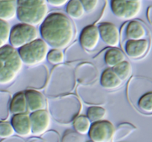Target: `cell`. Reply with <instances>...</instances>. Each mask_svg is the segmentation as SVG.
<instances>
[{
  "label": "cell",
  "mask_w": 152,
  "mask_h": 142,
  "mask_svg": "<svg viewBox=\"0 0 152 142\" xmlns=\"http://www.w3.org/2000/svg\"><path fill=\"white\" fill-rule=\"evenodd\" d=\"M40 33L48 45L62 50L72 42L75 29L72 21L67 15L53 12L48 15L42 22Z\"/></svg>",
  "instance_id": "1"
},
{
  "label": "cell",
  "mask_w": 152,
  "mask_h": 142,
  "mask_svg": "<svg viewBox=\"0 0 152 142\" xmlns=\"http://www.w3.org/2000/svg\"><path fill=\"white\" fill-rule=\"evenodd\" d=\"M22 61L18 50L10 44L0 47V84L13 82L22 69Z\"/></svg>",
  "instance_id": "2"
},
{
  "label": "cell",
  "mask_w": 152,
  "mask_h": 142,
  "mask_svg": "<svg viewBox=\"0 0 152 142\" xmlns=\"http://www.w3.org/2000/svg\"><path fill=\"white\" fill-rule=\"evenodd\" d=\"M16 16L21 22L37 26L48 16L46 0H16Z\"/></svg>",
  "instance_id": "3"
},
{
  "label": "cell",
  "mask_w": 152,
  "mask_h": 142,
  "mask_svg": "<svg viewBox=\"0 0 152 142\" xmlns=\"http://www.w3.org/2000/svg\"><path fill=\"white\" fill-rule=\"evenodd\" d=\"M133 84L132 94L136 107L142 114L152 115V80L137 78Z\"/></svg>",
  "instance_id": "4"
},
{
  "label": "cell",
  "mask_w": 152,
  "mask_h": 142,
  "mask_svg": "<svg viewBox=\"0 0 152 142\" xmlns=\"http://www.w3.org/2000/svg\"><path fill=\"white\" fill-rule=\"evenodd\" d=\"M22 63L32 67L42 63L47 59L48 45L41 38H37L18 50Z\"/></svg>",
  "instance_id": "5"
},
{
  "label": "cell",
  "mask_w": 152,
  "mask_h": 142,
  "mask_svg": "<svg viewBox=\"0 0 152 142\" xmlns=\"http://www.w3.org/2000/svg\"><path fill=\"white\" fill-rule=\"evenodd\" d=\"M38 31L34 25L26 23H19L10 29L9 41L10 45L16 49L37 39Z\"/></svg>",
  "instance_id": "6"
},
{
  "label": "cell",
  "mask_w": 152,
  "mask_h": 142,
  "mask_svg": "<svg viewBox=\"0 0 152 142\" xmlns=\"http://www.w3.org/2000/svg\"><path fill=\"white\" fill-rule=\"evenodd\" d=\"M142 7V0H111V8L116 17L132 20L137 17Z\"/></svg>",
  "instance_id": "7"
},
{
  "label": "cell",
  "mask_w": 152,
  "mask_h": 142,
  "mask_svg": "<svg viewBox=\"0 0 152 142\" xmlns=\"http://www.w3.org/2000/svg\"><path fill=\"white\" fill-rule=\"evenodd\" d=\"M115 133L114 124L106 120L93 122L88 135L93 142H113Z\"/></svg>",
  "instance_id": "8"
},
{
  "label": "cell",
  "mask_w": 152,
  "mask_h": 142,
  "mask_svg": "<svg viewBox=\"0 0 152 142\" xmlns=\"http://www.w3.org/2000/svg\"><path fill=\"white\" fill-rule=\"evenodd\" d=\"M31 122L32 135L34 136H40L45 134L48 130L50 126V114L46 109H41L32 112L30 115Z\"/></svg>",
  "instance_id": "9"
},
{
  "label": "cell",
  "mask_w": 152,
  "mask_h": 142,
  "mask_svg": "<svg viewBox=\"0 0 152 142\" xmlns=\"http://www.w3.org/2000/svg\"><path fill=\"white\" fill-rule=\"evenodd\" d=\"M151 47L150 38L140 40H128L125 45L126 54L131 59H141L148 54Z\"/></svg>",
  "instance_id": "10"
},
{
  "label": "cell",
  "mask_w": 152,
  "mask_h": 142,
  "mask_svg": "<svg viewBox=\"0 0 152 142\" xmlns=\"http://www.w3.org/2000/svg\"><path fill=\"white\" fill-rule=\"evenodd\" d=\"M99 37L100 36L98 27L94 25H88L80 33V44L85 50L91 51L96 48L99 43Z\"/></svg>",
  "instance_id": "11"
},
{
  "label": "cell",
  "mask_w": 152,
  "mask_h": 142,
  "mask_svg": "<svg viewBox=\"0 0 152 142\" xmlns=\"http://www.w3.org/2000/svg\"><path fill=\"white\" fill-rule=\"evenodd\" d=\"M99 36L108 46L115 47L120 43V32L115 25L111 22H102L98 27Z\"/></svg>",
  "instance_id": "12"
},
{
  "label": "cell",
  "mask_w": 152,
  "mask_h": 142,
  "mask_svg": "<svg viewBox=\"0 0 152 142\" xmlns=\"http://www.w3.org/2000/svg\"><path fill=\"white\" fill-rule=\"evenodd\" d=\"M10 124L15 133L20 137L27 138L32 135L31 118L27 112L13 115Z\"/></svg>",
  "instance_id": "13"
},
{
  "label": "cell",
  "mask_w": 152,
  "mask_h": 142,
  "mask_svg": "<svg viewBox=\"0 0 152 142\" xmlns=\"http://www.w3.org/2000/svg\"><path fill=\"white\" fill-rule=\"evenodd\" d=\"M128 40H140L149 38V32L145 25L139 20H132L126 28Z\"/></svg>",
  "instance_id": "14"
},
{
  "label": "cell",
  "mask_w": 152,
  "mask_h": 142,
  "mask_svg": "<svg viewBox=\"0 0 152 142\" xmlns=\"http://www.w3.org/2000/svg\"><path fill=\"white\" fill-rule=\"evenodd\" d=\"M25 94L28 105V110L32 112L41 109H45V99L40 92L35 90H28L25 92Z\"/></svg>",
  "instance_id": "15"
},
{
  "label": "cell",
  "mask_w": 152,
  "mask_h": 142,
  "mask_svg": "<svg viewBox=\"0 0 152 142\" xmlns=\"http://www.w3.org/2000/svg\"><path fill=\"white\" fill-rule=\"evenodd\" d=\"M101 85L106 90H115L118 88L123 83L114 70L111 67L103 71L101 75Z\"/></svg>",
  "instance_id": "16"
},
{
  "label": "cell",
  "mask_w": 152,
  "mask_h": 142,
  "mask_svg": "<svg viewBox=\"0 0 152 142\" xmlns=\"http://www.w3.org/2000/svg\"><path fill=\"white\" fill-rule=\"evenodd\" d=\"M28 110L26 97L25 92H19L13 96L10 103V111L12 114L16 115L25 113Z\"/></svg>",
  "instance_id": "17"
},
{
  "label": "cell",
  "mask_w": 152,
  "mask_h": 142,
  "mask_svg": "<svg viewBox=\"0 0 152 142\" xmlns=\"http://www.w3.org/2000/svg\"><path fill=\"white\" fill-rule=\"evenodd\" d=\"M17 4L16 0L0 1V19L7 22L16 16Z\"/></svg>",
  "instance_id": "18"
},
{
  "label": "cell",
  "mask_w": 152,
  "mask_h": 142,
  "mask_svg": "<svg viewBox=\"0 0 152 142\" xmlns=\"http://www.w3.org/2000/svg\"><path fill=\"white\" fill-rule=\"evenodd\" d=\"M126 60V56L120 49L112 47L105 53V61L106 64L110 67H114L115 65Z\"/></svg>",
  "instance_id": "19"
},
{
  "label": "cell",
  "mask_w": 152,
  "mask_h": 142,
  "mask_svg": "<svg viewBox=\"0 0 152 142\" xmlns=\"http://www.w3.org/2000/svg\"><path fill=\"white\" fill-rule=\"evenodd\" d=\"M66 12L74 19H80L84 16L85 9L80 0H69L67 3Z\"/></svg>",
  "instance_id": "20"
},
{
  "label": "cell",
  "mask_w": 152,
  "mask_h": 142,
  "mask_svg": "<svg viewBox=\"0 0 152 142\" xmlns=\"http://www.w3.org/2000/svg\"><path fill=\"white\" fill-rule=\"evenodd\" d=\"M119 78L122 81H126L131 77L132 74V67L127 61H123L112 67Z\"/></svg>",
  "instance_id": "21"
},
{
  "label": "cell",
  "mask_w": 152,
  "mask_h": 142,
  "mask_svg": "<svg viewBox=\"0 0 152 142\" xmlns=\"http://www.w3.org/2000/svg\"><path fill=\"white\" fill-rule=\"evenodd\" d=\"M91 125V121L86 115H80L74 121V127L76 132L83 135L88 133Z\"/></svg>",
  "instance_id": "22"
},
{
  "label": "cell",
  "mask_w": 152,
  "mask_h": 142,
  "mask_svg": "<svg viewBox=\"0 0 152 142\" xmlns=\"http://www.w3.org/2000/svg\"><path fill=\"white\" fill-rule=\"evenodd\" d=\"M105 116L106 110L101 106H91L87 110V117L92 122L104 120Z\"/></svg>",
  "instance_id": "23"
},
{
  "label": "cell",
  "mask_w": 152,
  "mask_h": 142,
  "mask_svg": "<svg viewBox=\"0 0 152 142\" xmlns=\"http://www.w3.org/2000/svg\"><path fill=\"white\" fill-rule=\"evenodd\" d=\"M10 27L8 22L0 19V47H3L9 41Z\"/></svg>",
  "instance_id": "24"
},
{
  "label": "cell",
  "mask_w": 152,
  "mask_h": 142,
  "mask_svg": "<svg viewBox=\"0 0 152 142\" xmlns=\"http://www.w3.org/2000/svg\"><path fill=\"white\" fill-rule=\"evenodd\" d=\"M136 130L133 125L130 124H124L120 126L118 130H115V133H114V137L113 141H115L117 140H121L124 138L126 136L129 135L130 133H132L134 130Z\"/></svg>",
  "instance_id": "25"
},
{
  "label": "cell",
  "mask_w": 152,
  "mask_h": 142,
  "mask_svg": "<svg viewBox=\"0 0 152 142\" xmlns=\"http://www.w3.org/2000/svg\"><path fill=\"white\" fill-rule=\"evenodd\" d=\"M15 131L11 124L7 121H0V138L6 139L12 137Z\"/></svg>",
  "instance_id": "26"
},
{
  "label": "cell",
  "mask_w": 152,
  "mask_h": 142,
  "mask_svg": "<svg viewBox=\"0 0 152 142\" xmlns=\"http://www.w3.org/2000/svg\"><path fill=\"white\" fill-rule=\"evenodd\" d=\"M47 59L50 63L53 64H58L62 63L64 61V54L61 50L53 49L48 51Z\"/></svg>",
  "instance_id": "27"
},
{
  "label": "cell",
  "mask_w": 152,
  "mask_h": 142,
  "mask_svg": "<svg viewBox=\"0 0 152 142\" xmlns=\"http://www.w3.org/2000/svg\"><path fill=\"white\" fill-rule=\"evenodd\" d=\"M62 142H85V138L78 133L70 132L65 135Z\"/></svg>",
  "instance_id": "28"
},
{
  "label": "cell",
  "mask_w": 152,
  "mask_h": 142,
  "mask_svg": "<svg viewBox=\"0 0 152 142\" xmlns=\"http://www.w3.org/2000/svg\"><path fill=\"white\" fill-rule=\"evenodd\" d=\"M85 11L87 13H92L97 7L99 0H80Z\"/></svg>",
  "instance_id": "29"
},
{
  "label": "cell",
  "mask_w": 152,
  "mask_h": 142,
  "mask_svg": "<svg viewBox=\"0 0 152 142\" xmlns=\"http://www.w3.org/2000/svg\"><path fill=\"white\" fill-rule=\"evenodd\" d=\"M48 4H50L53 7H62L68 2L69 0H46Z\"/></svg>",
  "instance_id": "30"
},
{
  "label": "cell",
  "mask_w": 152,
  "mask_h": 142,
  "mask_svg": "<svg viewBox=\"0 0 152 142\" xmlns=\"http://www.w3.org/2000/svg\"><path fill=\"white\" fill-rule=\"evenodd\" d=\"M148 19L152 25V5L150 6L148 9Z\"/></svg>",
  "instance_id": "31"
},
{
  "label": "cell",
  "mask_w": 152,
  "mask_h": 142,
  "mask_svg": "<svg viewBox=\"0 0 152 142\" xmlns=\"http://www.w3.org/2000/svg\"><path fill=\"white\" fill-rule=\"evenodd\" d=\"M31 142H43V141H39V140H35L34 141H31Z\"/></svg>",
  "instance_id": "32"
},
{
  "label": "cell",
  "mask_w": 152,
  "mask_h": 142,
  "mask_svg": "<svg viewBox=\"0 0 152 142\" xmlns=\"http://www.w3.org/2000/svg\"><path fill=\"white\" fill-rule=\"evenodd\" d=\"M7 1V0H0V1Z\"/></svg>",
  "instance_id": "33"
}]
</instances>
